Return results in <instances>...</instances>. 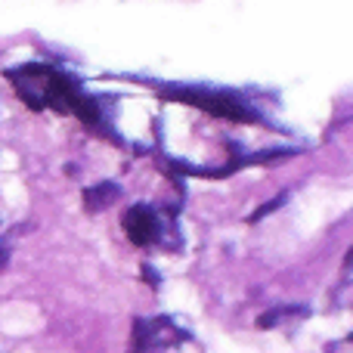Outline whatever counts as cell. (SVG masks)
<instances>
[{
  "instance_id": "6",
  "label": "cell",
  "mask_w": 353,
  "mask_h": 353,
  "mask_svg": "<svg viewBox=\"0 0 353 353\" xmlns=\"http://www.w3.org/2000/svg\"><path fill=\"white\" fill-rule=\"evenodd\" d=\"M282 201H285V195H279V199L267 201V205H263V208H261V211H254V214H251V220H261V217H267V214H270V211H276V208H279V205H282Z\"/></svg>"
},
{
  "instance_id": "7",
  "label": "cell",
  "mask_w": 353,
  "mask_h": 353,
  "mask_svg": "<svg viewBox=\"0 0 353 353\" xmlns=\"http://www.w3.org/2000/svg\"><path fill=\"white\" fill-rule=\"evenodd\" d=\"M143 276H146V282H152V285H159V273H155V270L152 267H149V263H146V267H143Z\"/></svg>"
},
{
  "instance_id": "3",
  "label": "cell",
  "mask_w": 353,
  "mask_h": 353,
  "mask_svg": "<svg viewBox=\"0 0 353 353\" xmlns=\"http://www.w3.org/2000/svg\"><path fill=\"white\" fill-rule=\"evenodd\" d=\"M121 223H124L128 239L134 245H140V248L155 245L161 239V220H159V214H155L149 205H134L128 214H124Z\"/></svg>"
},
{
  "instance_id": "1",
  "label": "cell",
  "mask_w": 353,
  "mask_h": 353,
  "mask_svg": "<svg viewBox=\"0 0 353 353\" xmlns=\"http://www.w3.org/2000/svg\"><path fill=\"white\" fill-rule=\"evenodd\" d=\"M6 78L16 84L19 97L34 112L47 109V105L56 112H65V109H72L74 97L84 93L78 78H72L68 72H62L56 65H43V62H25L19 68H10Z\"/></svg>"
},
{
  "instance_id": "5",
  "label": "cell",
  "mask_w": 353,
  "mask_h": 353,
  "mask_svg": "<svg viewBox=\"0 0 353 353\" xmlns=\"http://www.w3.org/2000/svg\"><path fill=\"white\" fill-rule=\"evenodd\" d=\"M72 112L81 118L84 124H99L103 121V115H99V103L93 97H87V93H78L72 103Z\"/></svg>"
},
{
  "instance_id": "8",
  "label": "cell",
  "mask_w": 353,
  "mask_h": 353,
  "mask_svg": "<svg viewBox=\"0 0 353 353\" xmlns=\"http://www.w3.org/2000/svg\"><path fill=\"white\" fill-rule=\"evenodd\" d=\"M134 353H143V350H134Z\"/></svg>"
},
{
  "instance_id": "2",
  "label": "cell",
  "mask_w": 353,
  "mask_h": 353,
  "mask_svg": "<svg viewBox=\"0 0 353 353\" xmlns=\"http://www.w3.org/2000/svg\"><path fill=\"white\" fill-rule=\"evenodd\" d=\"M165 99H176V103H189L195 109H205L208 115L217 118H230V121H261L254 109L245 103L239 93L230 90H211V87H171V90H161Z\"/></svg>"
},
{
  "instance_id": "4",
  "label": "cell",
  "mask_w": 353,
  "mask_h": 353,
  "mask_svg": "<svg viewBox=\"0 0 353 353\" xmlns=\"http://www.w3.org/2000/svg\"><path fill=\"white\" fill-rule=\"evenodd\" d=\"M118 195H121V186H118V183H97V186H87L84 189L87 211H103V208H109Z\"/></svg>"
}]
</instances>
